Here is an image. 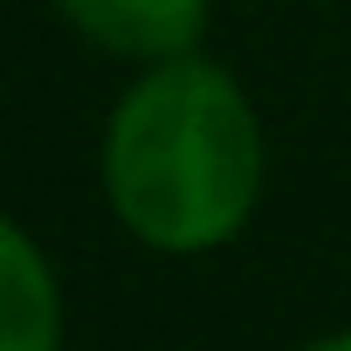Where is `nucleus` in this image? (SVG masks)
Returning a JSON list of instances; mask_svg holds the SVG:
<instances>
[{
  "instance_id": "1",
  "label": "nucleus",
  "mask_w": 351,
  "mask_h": 351,
  "mask_svg": "<svg viewBox=\"0 0 351 351\" xmlns=\"http://www.w3.org/2000/svg\"><path fill=\"white\" fill-rule=\"evenodd\" d=\"M97 193L145 255L200 262L234 248L269 193V131L248 83L207 49L131 69L97 131Z\"/></svg>"
},
{
  "instance_id": "2",
  "label": "nucleus",
  "mask_w": 351,
  "mask_h": 351,
  "mask_svg": "<svg viewBox=\"0 0 351 351\" xmlns=\"http://www.w3.org/2000/svg\"><path fill=\"white\" fill-rule=\"evenodd\" d=\"M49 8L90 56H110L124 69L200 56L214 35V0H49Z\"/></svg>"
},
{
  "instance_id": "3",
  "label": "nucleus",
  "mask_w": 351,
  "mask_h": 351,
  "mask_svg": "<svg viewBox=\"0 0 351 351\" xmlns=\"http://www.w3.org/2000/svg\"><path fill=\"white\" fill-rule=\"evenodd\" d=\"M69 344V296L62 269L28 221L0 228V351H62Z\"/></svg>"
},
{
  "instance_id": "4",
  "label": "nucleus",
  "mask_w": 351,
  "mask_h": 351,
  "mask_svg": "<svg viewBox=\"0 0 351 351\" xmlns=\"http://www.w3.org/2000/svg\"><path fill=\"white\" fill-rule=\"evenodd\" d=\"M296 351H351V324H337V330H317V337H303Z\"/></svg>"
}]
</instances>
